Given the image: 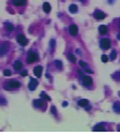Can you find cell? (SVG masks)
Segmentation results:
<instances>
[{
  "mask_svg": "<svg viewBox=\"0 0 120 135\" xmlns=\"http://www.w3.org/2000/svg\"><path fill=\"white\" fill-rule=\"evenodd\" d=\"M56 64H57V66H58V68H61V61L57 60V61H56Z\"/></svg>",
  "mask_w": 120,
  "mask_h": 135,
  "instance_id": "cell-26",
  "label": "cell"
},
{
  "mask_svg": "<svg viewBox=\"0 0 120 135\" xmlns=\"http://www.w3.org/2000/svg\"><path fill=\"white\" fill-rule=\"evenodd\" d=\"M83 85L84 86H91L92 85V78L89 76H84L83 77Z\"/></svg>",
  "mask_w": 120,
  "mask_h": 135,
  "instance_id": "cell-5",
  "label": "cell"
},
{
  "mask_svg": "<svg viewBox=\"0 0 120 135\" xmlns=\"http://www.w3.org/2000/svg\"><path fill=\"white\" fill-rule=\"evenodd\" d=\"M37 86H38V82H37V79L31 78L30 84H29V89H30V90H34V89H35V87H37Z\"/></svg>",
  "mask_w": 120,
  "mask_h": 135,
  "instance_id": "cell-9",
  "label": "cell"
},
{
  "mask_svg": "<svg viewBox=\"0 0 120 135\" xmlns=\"http://www.w3.org/2000/svg\"><path fill=\"white\" fill-rule=\"evenodd\" d=\"M41 96H42V97H43L44 99H46V100H47V101H49V100H50V98H49L48 96H47V94H45V93H42V94H41Z\"/></svg>",
  "mask_w": 120,
  "mask_h": 135,
  "instance_id": "cell-23",
  "label": "cell"
},
{
  "mask_svg": "<svg viewBox=\"0 0 120 135\" xmlns=\"http://www.w3.org/2000/svg\"><path fill=\"white\" fill-rule=\"evenodd\" d=\"M118 26H119V29H120V21H119V24H118Z\"/></svg>",
  "mask_w": 120,
  "mask_h": 135,
  "instance_id": "cell-28",
  "label": "cell"
},
{
  "mask_svg": "<svg viewBox=\"0 0 120 135\" xmlns=\"http://www.w3.org/2000/svg\"><path fill=\"white\" fill-rule=\"evenodd\" d=\"M118 130H120V126H119V128H118Z\"/></svg>",
  "mask_w": 120,
  "mask_h": 135,
  "instance_id": "cell-30",
  "label": "cell"
},
{
  "mask_svg": "<svg viewBox=\"0 0 120 135\" xmlns=\"http://www.w3.org/2000/svg\"><path fill=\"white\" fill-rule=\"evenodd\" d=\"M93 131H105V128L103 125H95L93 128Z\"/></svg>",
  "mask_w": 120,
  "mask_h": 135,
  "instance_id": "cell-17",
  "label": "cell"
},
{
  "mask_svg": "<svg viewBox=\"0 0 120 135\" xmlns=\"http://www.w3.org/2000/svg\"><path fill=\"white\" fill-rule=\"evenodd\" d=\"M70 12L71 13H76L77 12V6H75V5L70 6Z\"/></svg>",
  "mask_w": 120,
  "mask_h": 135,
  "instance_id": "cell-16",
  "label": "cell"
},
{
  "mask_svg": "<svg viewBox=\"0 0 120 135\" xmlns=\"http://www.w3.org/2000/svg\"><path fill=\"white\" fill-rule=\"evenodd\" d=\"M110 59H111V60L116 59V51H115V50L111 51V54H110Z\"/></svg>",
  "mask_w": 120,
  "mask_h": 135,
  "instance_id": "cell-20",
  "label": "cell"
},
{
  "mask_svg": "<svg viewBox=\"0 0 120 135\" xmlns=\"http://www.w3.org/2000/svg\"><path fill=\"white\" fill-rule=\"evenodd\" d=\"M16 40H17V42H18L21 45H26L27 42H28L27 39H26V37H25V35H23V34H18L17 38H16Z\"/></svg>",
  "mask_w": 120,
  "mask_h": 135,
  "instance_id": "cell-4",
  "label": "cell"
},
{
  "mask_svg": "<svg viewBox=\"0 0 120 135\" xmlns=\"http://www.w3.org/2000/svg\"><path fill=\"white\" fill-rule=\"evenodd\" d=\"M12 2L15 7H23L26 3V0H13Z\"/></svg>",
  "mask_w": 120,
  "mask_h": 135,
  "instance_id": "cell-10",
  "label": "cell"
},
{
  "mask_svg": "<svg viewBox=\"0 0 120 135\" xmlns=\"http://www.w3.org/2000/svg\"><path fill=\"white\" fill-rule=\"evenodd\" d=\"M22 66H23V65H22V62H21V61H15V62H14V69L16 70V71L21 70Z\"/></svg>",
  "mask_w": 120,
  "mask_h": 135,
  "instance_id": "cell-12",
  "label": "cell"
},
{
  "mask_svg": "<svg viewBox=\"0 0 120 135\" xmlns=\"http://www.w3.org/2000/svg\"><path fill=\"white\" fill-rule=\"evenodd\" d=\"M110 46V41L108 39H103L101 40V47L103 49H108Z\"/></svg>",
  "mask_w": 120,
  "mask_h": 135,
  "instance_id": "cell-3",
  "label": "cell"
},
{
  "mask_svg": "<svg viewBox=\"0 0 120 135\" xmlns=\"http://www.w3.org/2000/svg\"><path fill=\"white\" fill-rule=\"evenodd\" d=\"M27 74H28V73H27V71H23V72H22V76H26Z\"/></svg>",
  "mask_w": 120,
  "mask_h": 135,
  "instance_id": "cell-27",
  "label": "cell"
},
{
  "mask_svg": "<svg viewBox=\"0 0 120 135\" xmlns=\"http://www.w3.org/2000/svg\"><path fill=\"white\" fill-rule=\"evenodd\" d=\"M68 58H69L72 62H75V57L73 56V55H69V56H68Z\"/></svg>",
  "mask_w": 120,
  "mask_h": 135,
  "instance_id": "cell-21",
  "label": "cell"
},
{
  "mask_svg": "<svg viewBox=\"0 0 120 135\" xmlns=\"http://www.w3.org/2000/svg\"><path fill=\"white\" fill-rule=\"evenodd\" d=\"M94 17L98 19V21H101V19H104V17H105V14L103 13V12L101 11H95L94 12Z\"/></svg>",
  "mask_w": 120,
  "mask_h": 135,
  "instance_id": "cell-6",
  "label": "cell"
},
{
  "mask_svg": "<svg viewBox=\"0 0 120 135\" xmlns=\"http://www.w3.org/2000/svg\"><path fill=\"white\" fill-rule=\"evenodd\" d=\"M33 104H34L35 106H38V107H42V106H44V102H43L42 100H35V101L33 102Z\"/></svg>",
  "mask_w": 120,
  "mask_h": 135,
  "instance_id": "cell-15",
  "label": "cell"
},
{
  "mask_svg": "<svg viewBox=\"0 0 120 135\" xmlns=\"http://www.w3.org/2000/svg\"><path fill=\"white\" fill-rule=\"evenodd\" d=\"M79 64H81L83 68H86V66H87V64H86V63L84 62V61H79Z\"/></svg>",
  "mask_w": 120,
  "mask_h": 135,
  "instance_id": "cell-25",
  "label": "cell"
},
{
  "mask_svg": "<svg viewBox=\"0 0 120 135\" xmlns=\"http://www.w3.org/2000/svg\"><path fill=\"white\" fill-rule=\"evenodd\" d=\"M35 60H38V55L34 53V51H30L28 54V57H27V62L28 63H33Z\"/></svg>",
  "mask_w": 120,
  "mask_h": 135,
  "instance_id": "cell-2",
  "label": "cell"
},
{
  "mask_svg": "<svg viewBox=\"0 0 120 135\" xmlns=\"http://www.w3.org/2000/svg\"><path fill=\"white\" fill-rule=\"evenodd\" d=\"M118 76H119V77H120V73H118Z\"/></svg>",
  "mask_w": 120,
  "mask_h": 135,
  "instance_id": "cell-29",
  "label": "cell"
},
{
  "mask_svg": "<svg viewBox=\"0 0 120 135\" xmlns=\"http://www.w3.org/2000/svg\"><path fill=\"white\" fill-rule=\"evenodd\" d=\"M6 27H7V30H9V31L13 30V26H12L11 24H6Z\"/></svg>",
  "mask_w": 120,
  "mask_h": 135,
  "instance_id": "cell-19",
  "label": "cell"
},
{
  "mask_svg": "<svg viewBox=\"0 0 120 135\" xmlns=\"http://www.w3.org/2000/svg\"><path fill=\"white\" fill-rule=\"evenodd\" d=\"M19 86H21V84H19L18 82H16V81H11V82H9V83H7L6 89H8V90L17 89V88H19Z\"/></svg>",
  "mask_w": 120,
  "mask_h": 135,
  "instance_id": "cell-1",
  "label": "cell"
},
{
  "mask_svg": "<svg viewBox=\"0 0 120 135\" xmlns=\"http://www.w3.org/2000/svg\"><path fill=\"white\" fill-rule=\"evenodd\" d=\"M42 66H35L34 68V70H33V73H34V75L37 77H41V75H42Z\"/></svg>",
  "mask_w": 120,
  "mask_h": 135,
  "instance_id": "cell-7",
  "label": "cell"
},
{
  "mask_svg": "<svg viewBox=\"0 0 120 135\" xmlns=\"http://www.w3.org/2000/svg\"><path fill=\"white\" fill-rule=\"evenodd\" d=\"M99 31H100V33H101V34H105V33L107 32V27L104 26V25L100 26V27H99Z\"/></svg>",
  "mask_w": 120,
  "mask_h": 135,
  "instance_id": "cell-11",
  "label": "cell"
},
{
  "mask_svg": "<svg viewBox=\"0 0 120 135\" xmlns=\"http://www.w3.org/2000/svg\"><path fill=\"white\" fill-rule=\"evenodd\" d=\"M78 105L82 106V107H85L88 105V101L86 100V99H83V100H79L78 101Z\"/></svg>",
  "mask_w": 120,
  "mask_h": 135,
  "instance_id": "cell-14",
  "label": "cell"
},
{
  "mask_svg": "<svg viewBox=\"0 0 120 135\" xmlns=\"http://www.w3.org/2000/svg\"><path fill=\"white\" fill-rule=\"evenodd\" d=\"M43 10L46 12V13H49V11H50V6H49V3L48 2H45L43 5Z\"/></svg>",
  "mask_w": 120,
  "mask_h": 135,
  "instance_id": "cell-13",
  "label": "cell"
},
{
  "mask_svg": "<svg viewBox=\"0 0 120 135\" xmlns=\"http://www.w3.org/2000/svg\"><path fill=\"white\" fill-rule=\"evenodd\" d=\"M101 59H102V61H103V62H107V56H105V55H103Z\"/></svg>",
  "mask_w": 120,
  "mask_h": 135,
  "instance_id": "cell-24",
  "label": "cell"
},
{
  "mask_svg": "<svg viewBox=\"0 0 120 135\" xmlns=\"http://www.w3.org/2000/svg\"><path fill=\"white\" fill-rule=\"evenodd\" d=\"M6 50H7V45H3L1 48H0V55H3L6 53Z\"/></svg>",
  "mask_w": 120,
  "mask_h": 135,
  "instance_id": "cell-18",
  "label": "cell"
},
{
  "mask_svg": "<svg viewBox=\"0 0 120 135\" xmlns=\"http://www.w3.org/2000/svg\"><path fill=\"white\" fill-rule=\"evenodd\" d=\"M69 31H70V33L72 35H76L77 32H78V28H77V26H75V25H71L70 26V28H69Z\"/></svg>",
  "mask_w": 120,
  "mask_h": 135,
  "instance_id": "cell-8",
  "label": "cell"
},
{
  "mask_svg": "<svg viewBox=\"0 0 120 135\" xmlns=\"http://www.w3.org/2000/svg\"><path fill=\"white\" fill-rule=\"evenodd\" d=\"M3 74H5L6 76H10V75H11V71H10V70H5Z\"/></svg>",
  "mask_w": 120,
  "mask_h": 135,
  "instance_id": "cell-22",
  "label": "cell"
}]
</instances>
